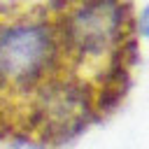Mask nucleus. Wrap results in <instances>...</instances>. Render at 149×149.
<instances>
[{"instance_id":"1","label":"nucleus","mask_w":149,"mask_h":149,"mask_svg":"<svg viewBox=\"0 0 149 149\" xmlns=\"http://www.w3.org/2000/svg\"><path fill=\"white\" fill-rule=\"evenodd\" d=\"M91 123L61 56L51 0L0 2V140L61 144Z\"/></svg>"},{"instance_id":"2","label":"nucleus","mask_w":149,"mask_h":149,"mask_svg":"<svg viewBox=\"0 0 149 149\" xmlns=\"http://www.w3.org/2000/svg\"><path fill=\"white\" fill-rule=\"evenodd\" d=\"M68 77L93 121L128 93L137 58L135 0H51Z\"/></svg>"}]
</instances>
